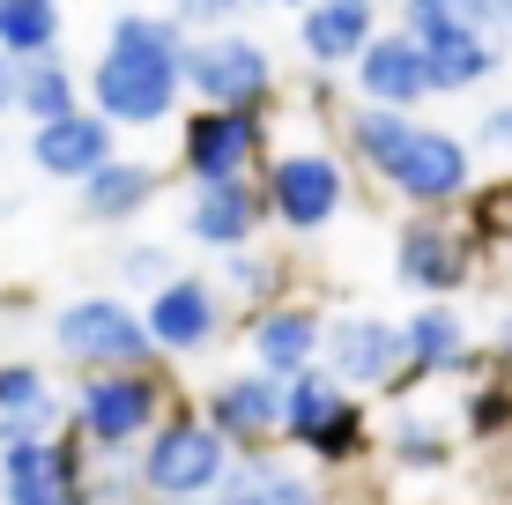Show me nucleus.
Wrapping results in <instances>:
<instances>
[{"instance_id":"nucleus-1","label":"nucleus","mask_w":512,"mask_h":505,"mask_svg":"<svg viewBox=\"0 0 512 505\" xmlns=\"http://www.w3.org/2000/svg\"><path fill=\"white\" fill-rule=\"evenodd\" d=\"M179 75H186L179 30L156 23V15H127L112 30V52L97 60V104L104 119H164Z\"/></svg>"},{"instance_id":"nucleus-2","label":"nucleus","mask_w":512,"mask_h":505,"mask_svg":"<svg viewBox=\"0 0 512 505\" xmlns=\"http://www.w3.org/2000/svg\"><path fill=\"white\" fill-rule=\"evenodd\" d=\"M357 142H364V156H372L409 201H453V194H468V149L453 142V134L409 127L401 112H364L357 119Z\"/></svg>"},{"instance_id":"nucleus-3","label":"nucleus","mask_w":512,"mask_h":505,"mask_svg":"<svg viewBox=\"0 0 512 505\" xmlns=\"http://www.w3.org/2000/svg\"><path fill=\"white\" fill-rule=\"evenodd\" d=\"M231 468H238L231 461V439H223L216 424H201V416H164L156 439L141 446L134 483L156 505H201V498H216L223 483H231Z\"/></svg>"},{"instance_id":"nucleus-4","label":"nucleus","mask_w":512,"mask_h":505,"mask_svg":"<svg viewBox=\"0 0 512 505\" xmlns=\"http://www.w3.org/2000/svg\"><path fill=\"white\" fill-rule=\"evenodd\" d=\"M52 342H60L67 364H82V372H141L149 364V320H134L119 298H82L67 305L60 320H52Z\"/></svg>"},{"instance_id":"nucleus-5","label":"nucleus","mask_w":512,"mask_h":505,"mask_svg":"<svg viewBox=\"0 0 512 505\" xmlns=\"http://www.w3.org/2000/svg\"><path fill=\"white\" fill-rule=\"evenodd\" d=\"M75 424H82V439L90 446H149L156 439V424H164V387H156L149 372H90V387H82V402H75Z\"/></svg>"},{"instance_id":"nucleus-6","label":"nucleus","mask_w":512,"mask_h":505,"mask_svg":"<svg viewBox=\"0 0 512 505\" xmlns=\"http://www.w3.org/2000/svg\"><path fill=\"white\" fill-rule=\"evenodd\" d=\"M282 439L312 446L320 461H349L364 439V409L349 402V387L334 372H320L312 364L305 379H290V402H282Z\"/></svg>"},{"instance_id":"nucleus-7","label":"nucleus","mask_w":512,"mask_h":505,"mask_svg":"<svg viewBox=\"0 0 512 505\" xmlns=\"http://www.w3.org/2000/svg\"><path fill=\"white\" fill-rule=\"evenodd\" d=\"M327 372L342 379V387H394V379L409 372V335L386 327V320L349 312V320L327 327Z\"/></svg>"},{"instance_id":"nucleus-8","label":"nucleus","mask_w":512,"mask_h":505,"mask_svg":"<svg viewBox=\"0 0 512 505\" xmlns=\"http://www.w3.org/2000/svg\"><path fill=\"white\" fill-rule=\"evenodd\" d=\"M0 498L8 505H82V461L60 439H30L0 461Z\"/></svg>"},{"instance_id":"nucleus-9","label":"nucleus","mask_w":512,"mask_h":505,"mask_svg":"<svg viewBox=\"0 0 512 505\" xmlns=\"http://www.w3.org/2000/svg\"><path fill=\"white\" fill-rule=\"evenodd\" d=\"M186 82L216 104V112H245V104L268 90V52L245 45V38H216V45L186 52Z\"/></svg>"},{"instance_id":"nucleus-10","label":"nucleus","mask_w":512,"mask_h":505,"mask_svg":"<svg viewBox=\"0 0 512 505\" xmlns=\"http://www.w3.org/2000/svg\"><path fill=\"white\" fill-rule=\"evenodd\" d=\"M282 402H290L282 379L245 372V379H223V387L208 394V424H216L231 446H253V439H268V431H282Z\"/></svg>"},{"instance_id":"nucleus-11","label":"nucleus","mask_w":512,"mask_h":505,"mask_svg":"<svg viewBox=\"0 0 512 505\" xmlns=\"http://www.w3.org/2000/svg\"><path fill=\"white\" fill-rule=\"evenodd\" d=\"M268 201H275V216L290 223V231H320L334 216V201H342V171H334L327 156H282L275 179H268Z\"/></svg>"},{"instance_id":"nucleus-12","label":"nucleus","mask_w":512,"mask_h":505,"mask_svg":"<svg viewBox=\"0 0 512 505\" xmlns=\"http://www.w3.org/2000/svg\"><path fill=\"white\" fill-rule=\"evenodd\" d=\"M223 327V305L208 283H164L149 298V335L164 342V350H208Z\"/></svg>"},{"instance_id":"nucleus-13","label":"nucleus","mask_w":512,"mask_h":505,"mask_svg":"<svg viewBox=\"0 0 512 505\" xmlns=\"http://www.w3.org/2000/svg\"><path fill=\"white\" fill-rule=\"evenodd\" d=\"M253 149H260V119H245V112H208L186 127V164L201 171V186L238 179Z\"/></svg>"},{"instance_id":"nucleus-14","label":"nucleus","mask_w":512,"mask_h":505,"mask_svg":"<svg viewBox=\"0 0 512 505\" xmlns=\"http://www.w3.org/2000/svg\"><path fill=\"white\" fill-rule=\"evenodd\" d=\"M30 156L52 171V179H97L104 164H112V127L104 119H52V127H38V142H30Z\"/></svg>"},{"instance_id":"nucleus-15","label":"nucleus","mask_w":512,"mask_h":505,"mask_svg":"<svg viewBox=\"0 0 512 505\" xmlns=\"http://www.w3.org/2000/svg\"><path fill=\"white\" fill-rule=\"evenodd\" d=\"M394 268H401V283H416V290H461V275H468V246L453 231H438V223H409L401 231V246H394Z\"/></svg>"},{"instance_id":"nucleus-16","label":"nucleus","mask_w":512,"mask_h":505,"mask_svg":"<svg viewBox=\"0 0 512 505\" xmlns=\"http://www.w3.org/2000/svg\"><path fill=\"white\" fill-rule=\"evenodd\" d=\"M253 357H260V372L268 379H305L312 372V357H320V320H312L305 305H290V312H268V320L253 327Z\"/></svg>"},{"instance_id":"nucleus-17","label":"nucleus","mask_w":512,"mask_h":505,"mask_svg":"<svg viewBox=\"0 0 512 505\" xmlns=\"http://www.w3.org/2000/svg\"><path fill=\"white\" fill-rule=\"evenodd\" d=\"M364 90H372L379 104H409L431 90V52H423L416 38H379V45H364Z\"/></svg>"},{"instance_id":"nucleus-18","label":"nucleus","mask_w":512,"mask_h":505,"mask_svg":"<svg viewBox=\"0 0 512 505\" xmlns=\"http://www.w3.org/2000/svg\"><path fill=\"white\" fill-rule=\"evenodd\" d=\"M409 372H461V364H475L468 357V327H461V312L453 305H423V312H409Z\"/></svg>"},{"instance_id":"nucleus-19","label":"nucleus","mask_w":512,"mask_h":505,"mask_svg":"<svg viewBox=\"0 0 512 505\" xmlns=\"http://www.w3.org/2000/svg\"><path fill=\"white\" fill-rule=\"evenodd\" d=\"M253 194H245L238 179H216V186H201V201H193V238L201 246H216V253H231L253 238Z\"/></svg>"},{"instance_id":"nucleus-20","label":"nucleus","mask_w":512,"mask_h":505,"mask_svg":"<svg viewBox=\"0 0 512 505\" xmlns=\"http://www.w3.org/2000/svg\"><path fill=\"white\" fill-rule=\"evenodd\" d=\"M223 498L231 505H327L312 491V476H297V468H282V461H238L231 483H223Z\"/></svg>"},{"instance_id":"nucleus-21","label":"nucleus","mask_w":512,"mask_h":505,"mask_svg":"<svg viewBox=\"0 0 512 505\" xmlns=\"http://www.w3.org/2000/svg\"><path fill=\"white\" fill-rule=\"evenodd\" d=\"M364 38H372V0H320L305 15L312 60H349V52H364Z\"/></svg>"},{"instance_id":"nucleus-22","label":"nucleus","mask_w":512,"mask_h":505,"mask_svg":"<svg viewBox=\"0 0 512 505\" xmlns=\"http://www.w3.org/2000/svg\"><path fill=\"white\" fill-rule=\"evenodd\" d=\"M483 23H490V0H409V38L423 52L453 38H483Z\"/></svg>"},{"instance_id":"nucleus-23","label":"nucleus","mask_w":512,"mask_h":505,"mask_svg":"<svg viewBox=\"0 0 512 505\" xmlns=\"http://www.w3.org/2000/svg\"><path fill=\"white\" fill-rule=\"evenodd\" d=\"M156 194V171L141 164H104L90 186H82V201H90V216H127V208H141Z\"/></svg>"},{"instance_id":"nucleus-24","label":"nucleus","mask_w":512,"mask_h":505,"mask_svg":"<svg viewBox=\"0 0 512 505\" xmlns=\"http://www.w3.org/2000/svg\"><path fill=\"white\" fill-rule=\"evenodd\" d=\"M498 67V45L490 38H453V45H431V90H468Z\"/></svg>"},{"instance_id":"nucleus-25","label":"nucleus","mask_w":512,"mask_h":505,"mask_svg":"<svg viewBox=\"0 0 512 505\" xmlns=\"http://www.w3.org/2000/svg\"><path fill=\"white\" fill-rule=\"evenodd\" d=\"M52 30H60L52 0H0V45L8 52H45Z\"/></svg>"},{"instance_id":"nucleus-26","label":"nucleus","mask_w":512,"mask_h":505,"mask_svg":"<svg viewBox=\"0 0 512 505\" xmlns=\"http://www.w3.org/2000/svg\"><path fill=\"white\" fill-rule=\"evenodd\" d=\"M446 454H453V446H446L438 424H423V416H401V424H394V461L401 468H438Z\"/></svg>"},{"instance_id":"nucleus-27","label":"nucleus","mask_w":512,"mask_h":505,"mask_svg":"<svg viewBox=\"0 0 512 505\" xmlns=\"http://www.w3.org/2000/svg\"><path fill=\"white\" fill-rule=\"evenodd\" d=\"M23 104L45 119V127H52V119H67V75H60L52 60H38V67L23 75Z\"/></svg>"},{"instance_id":"nucleus-28","label":"nucleus","mask_w":512,"mask_h":505,"mask_svg":"<svg viewBox=\"0 0 512 505\" xmlns=\"http://www.w3.org/2000/svg\"><path fill=\"white\" fill-rule=\"evenodd\" d=\"M505 424H512V394L483 387V394H475V402H468V431H475V439H498Z\"/></svg>"},{"instance_id":"nucleus-29","label":"nucleus","mask_w":512,"mask_h":505,"mask_svg":"<svg viewBox=\"0 0 512 505\" xmlns=\"http://www.w3.org/2000/svg\"><path fill=\"white\" fill-rule=\"evenodd\" d=\"M179 8L193 15V23H216V15H223V8H238V0H179Z\"/></svg>"},{"instance_id":"nucleus-30","label":"nucleus","mask_w":512,"mask_h":505,"mask_svg":"<svg viewBox=\"0 0 512 505\" xmlns=\"http://www.w3.org/2000/svg\"><path fill=\"white\" fill-rule=\"evenodd\" d=\"M490 142L512 149V104H505V112H490Z\"/></svg>"},{"instance_id":"nucleus-31","label":"nucleus","mask_w":512,"mask_h":505,"mask_svg":"<svg viewBox=\"0 0 512 505\" xmlns=\"http://www.w3.org/2000/svg\"><path fill=\"white\" fill-rule=\"evenodd\" d=\"M15 97V75H8V60H0V104H8Z\"/></svg>"},{"instance_id":"nucleus-32","label":"nucleus","mask_w":512,"mask_h":505,"mask_svg":"<svg viewBox=\"0 0 512 505\" xmlns=\"http://www.w3.org/2000/svg\"><path fill=\"white\" fill-rule=\"evenodd\" d=\"M498 350H505V364H512V320H505V335H498Z\"/></svg>"},{"instance_id":"nucleus-33","label":"nucleus","mask_w":512,"mask_h":505,"mask_svg":"<svg viewBox=\"0 0 512 505\" xmlns=\"http://www.w3.org/2000/svg\"><path fill=\"white\" fill-rule=\"evenodd\" d=\"M490 8H498V15H512V0H490Z\"/></svg>"},{"instance_id":"nucleus-34","label":"nucleus","mask_w":512,"mask_h":505,"mask_svg":"<svg viewBox=\"0 0 512 505\" xmlns=\"http://www.w3.org/2000/svg\"><path fill=\"white\" fill-rule=\"evenodd\" d=\"M275 8H282V0H275Z\"/></svg>"}]
</instances>
